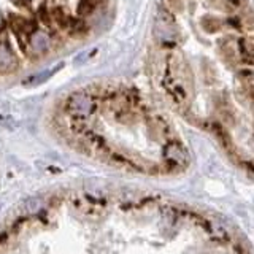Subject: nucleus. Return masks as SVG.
I'll use <instances>...</instances> for the list:
<instances>
[{"label": "nucleus", "mask_w": 254, "mask_h": 254, "mask_svg": "<svg viewBox=\"0 0 254 254\" xmlns=\"http://www.w3.org/2000/svg\"><path fill=\"white\" fill-rule=\"evenodd\" d=\"M0 254H250L229 227L156 197L69 194L0 229Z\"/></svg>", "instance_id": "obj_1"}]
</instances>
